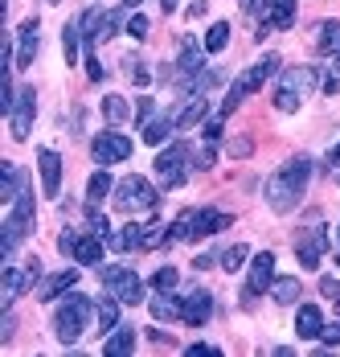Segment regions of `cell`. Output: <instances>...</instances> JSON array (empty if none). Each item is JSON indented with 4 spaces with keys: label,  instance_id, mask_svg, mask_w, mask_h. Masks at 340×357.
I'll return each mask as SVG.
<instances>
[{
    "label": "cell",
    "instance_id": "cell-22",
    "mask_svg": "<svg viewBox=\"0 0 340 357\" xmlns=\"http://www.w3.org/2000/svg\"><path fill=\"white\" fill-rule=\"evenodd\" d=\"M74 259L82 267H99L102 263V238L91 230V234H78V247H74Z\"/></svg>",
    "mask_w": 340,
    "mask_h": 357
},
{
    "label": "cell",
    "instance_id": "cell-43",
    "mask_svg": "<svg viewBox=\"0 0 340 357\" xmlns=\"http://www.w3.org/2000/svg\"><path fill=\"white\" fill-rule=\"evenodd\" d=\"M213 160H217V152H213V144L205 140V148L197 152V169H213Z\"/></svg>",
    "mask_w": 340,
    "mask_h": 357
},
{
    "label": "cell",
    "instance_id": "cell-42",
    "mask_svg": "<svg viewBox=\"0 0 340 357\" xmlns=\"http://www.w3.org/2000/svg\"><path fill=\"white\" fill-rule=\"evenodd\" d=\"M128 29H132V37H144L152 25H148V17H144V13H132V17H128Z\"/></svg>",
    "mask_w": 340,
    "mask_h": 357
},
{
    "label": "cell",
    "instance_id": "cell-18",
    "mask_svg": "<svg viewBox=\"0 0 340 357\" xmlns=\"http://www.w3.org/2000/svg\"><path fill=\"white\" fill-rule=\"evenodd\" d=\"M74 284H78V267H66V271H58V275L41 280L37 296H41V300H58L62 291H74Z\"/></svg>",
    "mask_w": 340,
    "mask_h": 357
},
{
    "label": "cell",
    "instance_id": "cell-1",
    "mask_svg": "<svg viewBox=\"0 0 340 357\" xmlns=\"http://www.w3.org/2000/svg\"><path fill=\"white\" fill-rule=\"evenodd\" d=\"M307 181H311V160L307 156H291L279 173L267 177V206H271L275 214H291L304 202Z\"/></svg>",
    "mask_w": 340,
    "mask_h": 357
},
{
    "label": "cell",
    "instance_id": "cell-56",
    "mask_svg": "<svg viewBox=\"0 0 340 357\" xmlns=\"http://www.w3.org/2000/svg\"><path fill=\"white\" fill-rule=\"evenodd\" d=\"M123 4H128V8H136V4H144V0H123Z\"/></svg>",
    "mask_w": 340,
    "mask_h": 357
},
{
    "label": "cell",
    "instance_id": "cell-4",
    "mask_svg": "<svg viewBox=\"0 0 340 357\" xmlns=\"http://www.w3.org/2000/svg\"><path fill=\"white\" fill-rule=\"evenodd\" d=\"M156 202H160L156 189L144 177H128V181L115 185V210H119V214H152Z\"/></svg>",
    "mask_w": 340,
    "mask_h": 357
},
{
    "label": "cell",
    "instance_id": "cell-29",
    "mask_svg": "<svg viewBox=\"0 0 340 357\" xmlns=\"http://www.w3.org/2000/svg\"><path fill=\"white\" fill-rule=\"evenodd\" d=\"M139 238H144V226L128 222L119 234H111V247H115V250H139Z\"/></svg>",
    "mask_w": 340,
    "mask_h": 357
},
{
    "label": "cell",
    "instance_id": "cell-5",
    "mask_svg": "<svg viewBox=\"0 0 340 357\" xmlns=\"http://www.w3.org/2000/svg\"><path fill=\"white\" fill-rule=\"evenodd\" d=\"M311 82H316V70H311V66H295V70H287L283 78H279V91H275V107L283 111V115L300 111L304 95L311 91Z\"/></svg>",
    "mask_w": 340,
    "mask_h": 357
},
{
    "label": "cell",
    "instance_id": "cell-35",
    "mask_svg": "<svg viewBox=\"0 0 340 357\" xmlns=\"http://www.w3.org/2000/svg\"><path fill=\"white\" fill-rule=\"evenodd\" d=\"M107 193H111V173H107V169H99V173L91 177V185H86V202L95 206V202H102Z\"/></svg>",
    "mask_w": 340,
    "mask_h": 357
},
{
    "label": "cell",
    "instance_id": "cell-21",
    "mask_svg": "<svg viewBox=\"0 0 340 357\" xmlns=\"http://www.w3.org/2000/svg\"><path fill=\"white\" fill-rule=\"evenodd\" d=\"M205 115H209V99H205V95H189L185 111L176 115V132H189V128H197Z\"/></svg>",
    "mask_w": 340,
    "mask_h": 357
},
{
    "label": "cell",
    "instance_id": "cell-14",
    "mask_svg": "<svg viewBox=\"0 0 340 357\" xmlns=\"http://www.w3.org/2000/svg\"><path fill=\"white\" fill-rule=\"evenodd\" d=\"M37 169H41V193L58 197V189H62V156L54 148H41L37 152Z\"/></svg>",
    "mask_w": 340,
    "mask_h": 357
},
{
    "label": "cell",
    "instance_id": "cell-28",
    "mask_svg": "<svg viewBox=\"0 0 340 357\" xmlns=\"http://www.w3.org/2000/svg\"><path fill=\"white\" fill-rule=\"evenodd\" d=\"M300 291H304L300 280L283 275V280H275V284H271V300H275V304H295V300H300Z\"/></svg>",
    "mask_w": 340,
    "mask_h": 357
},
{
    "label": "cell",
    "instance_id": "cell-26",
    "mask_svg": "<svg viewBox=\"0 0 340 357\" xmlns=\"http://www.w3.org/2000/svg\"><path fill=\"white\" fill-rule=\"evenodd\" d=\"M156 321H180V300H172V291H160L156 300H148Z\"/></svg>",
    "mask_w": 340,
    "mask_h": 357
},
{
    "label": "cell",
    "instance_id": "cell-37",
    "mask_svg": "<svg viewBox=\"0 0 340 357\" xmlns=\"http://www.w3.org/2000/svg\"><path fill=\"white\" fill-rule=\"evenodd\" d=\"M176 280H180V271H176V267H160V271L152 275V287H156V291H172Z\"/></svg>",
    "mask_w": 340,
    "mask_h": 357
},
{
    "label": "cell",
    "instance_id": "cell-55",
    "mask_svg": "<svg viewBox=\"0 0 340 357\" xmlns=\"http://www.w3.org/2000/svg\"><path fill=\"white\" fill-rule=\"evenodd\" d=\"M332 70H340V50L332 54Z\"/></svg>",
    "mask_w": 340,
    "mask_h": 357
},
{
    "label": "cell",
    "instance_id": "cell-10",
    "mask_svg": "<svg viewBox=\"0 0 340 357\" xmlns=\"http://www.w3.org/2000/svg\"><path fill=\"white\" fill-rule=\"evenodd\" d=\"M271 284H275V250H258V255L250 259V275H246V300H254V296L271 291Z\"/></svg>",
    "mask_w": 340,
    "mask_h": 357
},
{
    "label": "cell",
    "instance_id": "cell-49",
    "mask_svg": "<svg viewBox=\"0 0 340 357\" xmlns=\"http://www.w3.org/2000/svg\"><path fill=\"white\" fill-rule=\"evenodd\" d=\"M86 74H91V82H102V66L95 54H86Z\"/></svg>",
    "mask_w": 340,
    "mask_h": 357
},
{
    "label": "cell",
    "instance_id": "cell-44",
    "mask_svg": "<svg viewBox=\"0 0 340 357\" xmlns=\"http://www.w3.org/2000/svg\"><path fill=\"white\" fill-rule=\"evenodd\" d=\"M74 247H78V234H74V230H62V238H58V250H62V255H74Z\"/></svg>",
    "mask_w": 340,
    "mask_h": 357
},
{
    "label": "cell",
    "instance_id": "cell-19",
    "mask_svg": "<svg viewBox=\"0 0 340 357\" xmlns=\"http://www.w3.org/2000/svg\"><path fill=\"white\" fill-rule=\"evenodd\" d=\"M136 333H139V328H132V324H119V328L107 337L102 354H107V357H128L132 349H136Z\"/></svg>",
    "mask_w": 340,
    "mask_h": 357
},
{
    "label": "cell",
    "instance_id": "cell-39",
    "mask_svg": "<svg viewBox=\"0 0 340 357\" xmlns=\"http://www.w3.org/2000/svg\"><path fill=\"white\" fill-rule=\"evenodd\" d=\"M250 152H254V140H250V136H234V140H230V156H234V160L250 156Z\"/></svg>",
    "mask_w": 340,
    "mask_h": 357
},
{
    "label": "cell",
    "instance_id": "cell-25",
    "mask_svg": "<svg viewBox=\"0 0 340 357\" xmlns=\"http://www.w3.org/2000/svg\"><path fill=\"white\" fill-rule=\"evenodd\" d=\"M0 169H4V189H0V197H4V202H17V197H21V189H25V173H21L13 160H4Z\"/></svg>",
    "mask_w": 340,
    "mask_h": 357
},
{
    "label": "cell",
    "instance_id": "cell-20",
    "mask_svg": "<svg viewBox=\"0 0 340 357\" xmlns=\"http://www.w3.org/2000/svg\"><path fill=\"white\" fill-rule=\"evenodd\" d=\"M295 333H300L304 341H316V337L324 333V317H320L316 304H304V308L295 312Z\"/></svg>",
    "mask_w": 340,
    "mask_h": 357
},
{
    "label": "cell",
    "instance_id": "cell-33",
    "mask_svg": "<svg viewBox=\"0 0 340 357\" xmlns=\"http://www.w3.org/2000/svg\"><path fill=\"white\" fill-rule=\"evenodd\" d=\"M119 21H123V13H119V8L102 13L99 21H95V41H111V37H115V29H119Z\"/></svg>",
    "mask_w": 340,
    "mask_h": 357
},
{
    "label": "cell",
    "instance_id": "cell-27",
    "mask_svg": "<svg viewBox=\"0 0 340 357\" xmlns=\"http://www.w3.org/2000/svg\"><path fill=\"white\" fill-rule=\"evenodd\" d=\"M172 238V226H164V222H148L144 226V238H139V250H156V247H164Z\"/></svg>",
    "mask_w": 340,
    "mask_h": 357
},
{
    "label": "cell",
    "instance_id": "cell-58",
    "mask_svg": "<svg viewBox=\"0 0 340 357\" xmlns=\"http://www.w3.org/2000/svg\"><path fill=\"white\" fill-rule=\"evenodd\" d=\"M337 243H340V226H337Z\"/></svg>",
    "mask_w": 340,
    "mask_h": 357
},
{
    "label": "cell",
    "instance_id": "cell-51",
    "mask_svg": "<svg viewBox=\"0 0 340 357\" xmlns=\"http://www.w3.org/2000/svg\"><path fill=\"white\" fill-rule=\"evenodd\" d=\"M205 8H209V0H193V4H189V21L205 17Z\"/></svg>",
    "mask_w": 340,
    "mask_h": 357
},
{
    "label": "cell",
    "instance_id": "cell-41",
    "mask_svg": "<svg viewBox=\"0 0 340 357\" xmlns=\"http://www.w3.org/2000/svg\"><path fill=\"white\" fill-rule=\"evenodd\" d=\"M91 230H95V234H99V238H107V234H111V222H107V218L99 214V210H95V206H91Z\"/></svg>",
    "mask_w": 340,
    "mask_h": 357
},
{
    "label": "cell",
    "instance_id": "cell-23",
    "mask_svg": "<svg viewBox=\"0 0 340 357\" xmlns=\"http://www.w3.org/2000/svg\"><path fill=\"white\" fill-rule=\"evenodd\" d=\"M119 304H123V300H119L115 291H111L107 300H99V304H95V321H99V333H102V337L119 328Z\"/></svg>",
    "mask_w": 340,
    "mask_h": 357
},
{
    "label": "cell",
    "instance_id": "cell-30",
    "mask_svg": "<svg viewBox=\"0 0 340 357\" xmlns=\"http://www.w3.org/2000/svg\"><path fill=\"white\" fill-rule=\"evenodd\" d=\"M205 54H222L226 45H230V25L226 21H217V25H209V33H205Z\"/></svg>",
    "mask_w": 340,
    "mask_h": 357
},
{
    "label": "cell",
    "instance_id": "cell-53",
    "mask_svg": "<svg viewBox=\"0 0 340 357\" xmlns=\"http://www.w3.org/2000/svg\"><path fill=\"white\" fill-rule=\"evenodd\" d=\"M328 165H332V169H337V165H340V144H337V148H332V152H328Z\"/></svg>",
    "mask_w": 340,
    "mask_h": 357
},
{
    "label": "cell",
    "instance_id": "cell-8",
    "mask_svg": "<svg viewBox=\"0 0 340 357\" xmlns=\"http://www.w3.org/2000/svg\"><path fill=\"white\" fill-rule=\"evenodd\" d=\"M102 284H107V291H115L132 308L144 300V280H139L132 267H102Z\"/></svg>",
    "mask_w": 340,
    "mask_h": 357
},
{
    "label": "cell",
    "instance_id": "cell-31",
    "mask_svg": "<svg viewBox=\"0 0 340 357\" xmlns=\"http://www.w3.org/2000/svg\"><path fill=\"white\" fill-rule=\"evenodd\" d=\"M102 115H107V123H123V119H132V107H128L123 95H107L102 99Z\"/></svg>",
    "mask_w": 340,
    "mask_h": 357
},
{
    "label": "cell",
    "instance_id": "cell-34",
    "mask_svg": "<svg viewBox=\"0 0 340 357\" xmlns=\"http://www.w3.org/2000/svg\"><path fill=\"white\" fill-rule=\"evenodd\" d=\"M78 37H82V25H78V21H66V29H62V50H66L70 66L78 62Z\"/></svg>",
    "mask_w": 340,
    "mask_h": 357
},
{
    "label": "cell",
    "instance_id": "cell-40",
    "mask_svg": "<svg viewBox=\"0 0 340 357\" xmlns=\"http://www.w3.org/2000/svg\"><path fill=\"white\" fill-rule=\"evenodd\" d=\"M320 291H324V296H328V300L337 304V312H340V280H332V275H324V280H320Z\"/></svg>",
    "mask_w": 340,
    "mask_h": 357
},
{
    "label": "cell",
    "instance_id": "cell-13",
    "mask_svg": "<svg viewBox=\"0 0 340 357\" xmlns=\"http://www.w3.org/2000/svg\"><path fill=\"white\" fill-rule=\"evenodd\" d=\"M209 312H213V296L205 291V287H193L185 300H180V321L193 324V328H201L209 321Z\"/></svg>",
    "mask_w": 340,
    "mask_h": 357
},
{
    "label": "cell",
    "instance_id": "cell-7",
    "mask_svg": "<svg viewBox=\"0 0 340 357\" xmlns=\"http://www.w3.org/2000/svg\"><path fill=\"white\" fill-rule=\"evenodd\" d=\"M41 280V263L29 259L25 267H13V263H4V284H0V300H4V308L13 304V300H21L29 287Z\"/></svg>",
    "mask_w": 340,
    "mask_h": 357
},
{
    "label": "cell",
    "instance_id": "cell-17",
    "mask_svg": "<svg viewBox=\"0 0 340 357\" xmlns=\"http://www.w3.org/2000/svg\"><path fill=\"white\" fill-rule=\"evenodd\" d=\"M226 226H234V218L230 214H217V210H193V238H209V234H217V230H226Z\"/></svg>",
    "mask_w": 340,
    "mask_h": 357
},
{
    "label": "cell",
    "instance_id": "cell-11",
    "mask_svg": "<svg viewBox=\"0 0 340 357\" xmlns=\"http://www.w3.org/2000/svg\"><path fill=\"white\" fill-rule=\"evenodd\" d=\"M91 156H95L99 165H119V160L132 156V140L119 136V132H102V136L91 140Z\"/></svg>",
    "mask_w": 340,
    "mask_h": 357
},
{
    "label": "cell",
    "instance_id": "cell-12",
    "mask_svg": "<svg viewBox=\"0 0 340 357\" xmlns=\"http://www.w3.org/2000/svg\"><path fill=\"white\" fill-rule=\"evenodd\" d=\"M324 247H328V234H324V226H320V222H311L307 230H300V238H295V255H300V263H304V267H320Z\"/></svg>",
    "mask_w": 340,
    "mask_h": 357
},
{
    "label": "cell",
    "instance_id": "cell-50",
    "mask_svg": "<svg viewBox=\"0 0 340 357\" xmlns=\"http://www.w3.org/2000/svg\"><path fill=\"white\" fill-rule=\"evenodd\" d=\"M13 337V312L4 308V321H0V341H8Z\"/></svg>",
    "mask_w": 340,
    "mask_h": 357
},
{
    "label": "cell",
    "instance_id": "cell-2",
    "mask_svg": "<svg viewBox=\"0 0 340 357\" xmlns=\"http://www.w3.org/2000/svg\"><path fill=\"white\" fill-rule=\"evenodd\" d=\"M91 312H95V300L82 296V291H70L66 300L58 304V312H54V333H58V341H62V345H74V341L86 333Z\"/></svg>",
    "mask_w": 340,
    "mask_h": 357
},
{
    "label": "cell",
    "instance_id": "cell-6",
    "mask_svg": "<svg viewBox=\"0 0 340 357\" xmlns=\"http://www.w3.org/2000/svg\"><path fill=\"white\" fill-rule=\"evenodd\" d=\"M185 165H189V148L176 140L172 148H164V152L156 156V165H152V169H156V177H160L164 189H180L185 177H189V169H185Z\"/></svg>",
    "mask_w": 340,
    "mask_h": 357
},
{
    "label": "cell",
    "instance_id": "cell-38",
    "mask_svg": "<svg viewBox=\"0 0 340 357\" xmlns=\"http://www.w3.org/2000/svg\"><path fill=\"white\" fill-rule=\"evenodd\" d=\"M123 66H128V78H132L136 86H148V82H152V74L144 70V62H139V58H128Z\"/></svg>",
    "mask_w": 340,
    "mask_h": 357
},
{
    "label": "cell",
    "instance_id": "cell-48",
    "mask_svg": "<svg viewBox=\"0 0 340 357\" xmlns=\"http://www.w3.org/2000/svg\"><path fill=\"white\" fill-rule=\"evenodd\" d=\"M205 140H209V144H213V140H222V115L205 123Z\"/></svg>",
    "mask_w": 340,
    "mask_h": 357
},
{
    "label": "cell",
    "instance_id": "cell-24",
    "mask_svg": "<svg viewBox=\"0 0 340 357\" xmlns=\"http://www.w3.org/2000/svg\"><path fill=\"white\" fill-rule=\"evenodd\" d=\"M311 50L316 54H337L340 50V21H320L316 37H311Z\"/></svg>",
    "mask_w": 340,
    "mask_h": 357
},
{
    "label": "cell",
    "instance_id": "cell-57",
    "mask_svg": "<svg viewBox=\"0 0 340 357\" xmlns=\"http://www.w3.org/2000/svg\"><path fill=\"white\" fill-rule=\"evenodd\" d=\"M238 4H246V8H250V4H254V0H238Z\"/></svg>",
    "mask_w": 340,
    "mask_h": 357
},
{
    "label": "cell",
    "instance_id": "cell-3",
    "mask_svg": "<svg viewBox=\"0 0 340 357\" xmlns=\"http://www.w3.org/2000/svg\"><path fill=\"white\" fill-rule=\"evenodd\" d=\"M275 70H279V54H263L254 66H246V70L234 78V86H230V95H226V103H222V115L238 111L242 99H246V95H254V91H258V86H263V82H267Z\"/></svg>",
    "mask_w": 340,
    "mask_h": 357
},
{
    "label": "cell",
    "instance_id": "cell-46",
    "mask_svg": "<svg viewBox=\"0 0 340 357\" xmlns=\"http://www.w3.org/2000/svg\"><path fill=\"white\" fill-rule=\"evenodd\" d=\"M148 341H152V345H164V349H172V345H176L169 333H160V328H148Z\"/></svg>",
    "mask_w": 340,
    "mask_h": 357
},
{
    "label": "cell",
    "instance_id": "cell-47",
    "mask_svg": "<svg viewBox=\"0 0 340 357\" xmlns=\"http://www.w3.org/2000/svg\"><path fill=\"white\" fill-rule=\"evenodd\" d=\"M185 354L189 357H217V345H201V341H197V345H189Z\"/></svg>",
    "mask_w": 340,
    "mask_h": 357
},
{
    "label": "cell",
    "instance_id": "cell-15",
    "mask_svg": "<svg viewBox=\"0 0 340 357\" xmlns=\"http://www.w3.org/2000/svg\"><path fill=\"white\" fill-rule=\"evenodd\" d=\"M37 29H41L37 17L21 21V29H17V66H21V70L33 66V58H37Z\"/></svg>",
    "mask_w": 340,
    "mask_h": 357
},
{
    "label": "cell",
    "instance_id": "cell-16",
    "mask_svg": "<svg viewBox=\"0 0 340 357\" xmlns=\"http://www.w3.org/2000/svg\"><path fill=\"white\" fill-rule=\"evenodd\" d=\"M295 25V0H271L267 4V17L258 25V33H271V29H291Z\"/></svg>",
    "mask_w": 340,
    "mask_h": 357
},
{
    "label": "cell",
    "instance_id": "cell-36",
    "mask_svg": "<svg viewBox=\"0 0 340 357\" xmlns=\"http://www.w3.org/2000/svg\"><path fill=\"white\" fill-rule=\"evenodd\" d=\"M246 259H250V250L242 247V243L238 247H230V250H222V271H238Z\"/></svg>",
    "mask_w": 340,
    "mask_h": 357
},
{
    "label": "cell",
    "instance_id": "cell-54",
    "mask_svg": "<svg viewBox=\"0 0 340 357\" xmlns=\"http://www.w3.org/2000/svg\"><path fill=\"white\" fill-rule=\"evenodd\" d=\"M176 4H180V0H160V8H164V13H172Z\"/></svg>",
    "mask_w": 340,
    "mask_h": 357
},
{
    "label": "cell",
    "instance_id": "cell-9",
    "mask_svg": "<svg viewBox=\"0 0 340 357\" xmlns=\"http://www.w3.org/2000/svg\"><path fill=\"white\" fill-rule=\"evenodd\" d=\"M33 115H37V91L33 86H21L17 103H13V111H8L13 140H29V132H33Z\"/></svg>",
    "mask_w": 340,
    "mask_h": 357
},
{
    "label": "cell",
    "instance_id": "cell-32",
    "mask_svg": "<svg viewBox=\"0 0 340 357\" xmlns=\"http://www.w3.org/2000/svg\"><path fill=\"white\" fill-rule=\"evenodd\" d=\"M172 132H176V119H152L144 128V144H164Z\"/></svg>",
    "mask_w": 340,
    "mask_h": 357
},
{
    "label": "cell",
    "instance_id": "cell-52",
    "mask_svg": "<svg viewBox=\"0 0 340 357\" xmlns=\"http://www.w3.org/2000/svg\"><path fill=\"white\" fill-rule=\"evenodd\" d=\"M148 115H152V99H139V107H136V119H139V123H144Z\"/></svg>",
    "mask_w": 340,
    "mask_h": 357
},
{
    "label": "cell",
    "instance_id": "cell-45",
    "mask_svg": "<svg viewBox=\"0 0 340 357\" xmlns=\"http://www.w3.org/2000/svg\"><path fill=\"white\" fill-rule=\"evenodd\" d=\"M320 341H324V345H340V321H337V324H324Z\"/></svg>",
    "mask_w": 340,
    "mask_h": 357
}]
</instances>
